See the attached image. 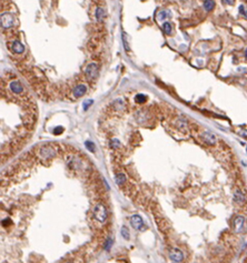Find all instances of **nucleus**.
<instances>
[{
	"label": "nucleus",
	"instance_id": "nucleus-1",
	"mask_svg": "<svg viewBox=\"0 0 247 263\" xmlns=\"http://www.w3.org/2000/svg\"><path fill=\"white\" fill-rule=\"evenodd\" d=\"M94 216L97 221H99L100 223H104L107 219V210L105 208V205L102 204H97L94 208Z\"/></svg>",
	"mask_w": 247,
	"mask_h": 263
},
{
	"label": "nucleus",
	"instance_id": "nucleus-2",
	"mask_svg": "<svg viewBox=\"0 0 247 263\" xmlns=\"http://www.w3.org/2000/svg\"><path fill=\"white\" fill-rule=\"evenodd\" d=\"M13 22H15V17H13L11 13L6 12L1 15V20H0V23H1V28L2 29H8V28H11L13 26Z\"/></svg>",
	"mask_w": 247,
	"mask_h": 263
},
{
	"label": "nucleus",
	"instance_id": "nucleus-3",
	"mask_svg": "<svg viewBox=\"0 0 247 263\" xmlns=\"http://www.w3.org/2000/svg\"><path fill=\"white\" fill-rule=\"evenodd\" d=\"M85 72H86V76H87L88 79L94 80V79H96V78L98 77L99 67L96 64H89L87 67H86Z\"/></svg>",
	"mask_w": 247,
	"mask_h": 263
},
{
	"label": "nucleus",
	"instance_id": "nucleus-4",
	"mask_svg": "<svg viewBox=\"0 0 247 263\" xmlns=\"http://www.w3.org/2000/svg\"><path fill=\"white\" fill-rule=\"evenodd\" d=\"M38 154L41 159H50V158H52L56 154V151L50 145H43V147L40 148Z\"/></svg>",
	"mask_w": 247,
	"mask_h": 263
},
{
	"label": "nucleus",
	"instance_id": "nucleus-5",
	"mask_svg": "<svg viewBox=\"0 0 247 263\" xmlns=\"http://www.w3.org/2000/svg\"><path fill=\"white\" fill-rule=\"evenodd\" d=\"M169 259L173 262H182L184 260V254L183 252L179 250V249H173L169 252Z\"/></svg>",
	"mask_w": 247,
	"mask_h": 263
},
{
	"label": "nucleus",
	"instance_id": "nucleus-6",
	"mask_svg": "<svg viewBox=\"0 0 247 263\" xmlns=\"http://www.w3.org/2000/svg\"><path fill=\"white\" fill-rule=\"evenodd\" d=\"M201 138H203V140H204L205 143L209 144V145H214V144H216V136L212 133V132L209 131H205L203 134H201Z\"/></svg>",
	"mask_w": 247,
	"mask_h": 263
},
{
	"label": "nucleus",
	"instance_id": "nucleus-7",
	"mask_svg": "<svg viewBox=\"0 0 247 263\" xmlns=\"http://www.w3.org/2000/svg\"><path fill=\"white\" fill-rule=\"evenodd\" d=\"M130 223H132L134 229L139 230V229H141V226H143V224H144V221H143L140 216L134 214V216L130 218Z\"/></svg>",
	"mask_w": 247,
	"mask_h": 263
},
{
	"label": "nucleus",
	"instance_id": "nucleus-8",
	"mask_svg": "<svg viewBox=\"0 0 247 263\" xmlns=\"http://www.w3.org/2000/svg\"><path fill=\"white\" fill-rule=\"evenodd\" d=\"M11 50L15 52V53H18V55H20L24 51H25V46L22 45L20 41H18V40H15L12 43H11Z\"/></svg>",
	"mask_w": 247,
	"mask_h": 263
},
{
	"label": "nucleus",
	"instance_id": "nucleus-9",
	"mask_svg": "<svg viewBox=\"0 0 247 263\" xmlns=\"http://www.w3.org/2000/svg\"><path fill=\"white\" fill-rule=\"evenodd\" d=\"M86 91H87V87L85 85H77L76 88L74 89L73 94H74V97L76 98H80L82 97L84 94H86Z\"/></svg>",
	"mask_w": 247,
	"mask_h": 263
},
{
	"label": "nucleus",
	"instance_id": "nucleus-10",
	"mask_svg": "<svg viewBox=\"0 0 247 263\" xmlns=\"http://www.w3.org/2000/svg\"><path fill=\"white\" fill-rule=\"evenodd\" d=\"M9 88H10V90L12 91L13 94H20V92H22V90H24L21 83H20L19 81H12V82H10Z\"/></svg>",
	"mask_w": 247,
	"mask_h": 263
},
{
	"label": "nucleus",
	"instance_id": "nucleus-11",
	"mask_svg": "<svg viewBox=\"0 0 247 263\" xmlns=\"http://www.w3.org/2000/svg\"><path fill=\"white\" fill-rule=\"evenodd\" d=\"M244 218L243 216H237L234 221V226H235V231L236 232H239L242 228H243V224H244Z\"/></svg>",
	"mask_w": 247,
	"mask_h": 263
},
{
	"label": "nucleus",
	"instance_id": "nucleus-12",
	"mask_svg": "<svg viewBox=\"0 0 247 263\" xmlns=\"http://www.w3.org/2000/svg\"><path fill=\"white\" fill-rule=\"evenodd\" d=\"M234 200H235V202H237L238 204H242V203H244V201H245V195L243 194V192L242 191L236 190L234 193Z\"/></svg>",
	"mask_w": 247,
	"mask_h": 263
},
{
	"label": "nucleus",
	"instance_id": "nucleus-13",
	"mask_svg": "<svg viewBox=\"0 0 247 263\" xmlns=\"http://www.w3.org/2000/svg\"><path fill=\"white\" fill-rule=\"evenodd\" d=\"M95 16H96V19L98 20V21H102V19L105 18V10L100 7L96 9V12H95Z\"/></svg>",
	"mask_w": 247,
	"mask_h": 263
},
{
	"label": "nucleus",
	"instance_id": "nucleus-14",
	"mask_svg": "<svg viewBox=\"0 0 247 263\" xmlns=\"http://www.w3.org/2000/svg\"><path fill=\"white\" fill-rule=\"evenodd\" d=\"M215 7V2L214 0H205L204 2V8L206 11H212Z\"/></svg>",
	"mask_w": 247,
	"mask_h": 263
},
{
	"label": "nucleus",
	"instance_id": "nucleus-15",
	"mask_svg": "<svg viewBox=\"0 0 247 263\" xmlns=\"http://www.w3.org/2000/svg\"><path fill=\"white\" fill-rule=\"evenodd\" d=\"M115 180H116V183H117L118 186H121V184H124V183L126 182V175L124 173H118L115 177Z\"/></svg>",
	"mask_w": 247,
	"mask_h": 263
},
{
	"label": "nucleus",
	"instance_id": "nucleus-16",
	"mask_svg": "<svg viewBox=\"0 0 247 263\" xmlns=\"http://www.w3.org/2000/svg\"><path fill=\"white\" fill-rule=\"evenodd\" d=\"M162 29H164V32L166 34H171V31H173V27L169 22H164V25H162Z\"/></svg>",
	"mask_w": 247,
	"mask_h": 263
},
{
	"label": "nucleus",
	"instance_id": "nucleus-17",
	"mask_svg": "<svg viewBox=\"0 0 247 263\" xmlns=\"http://www.w3.org/2000/svg\"><path fill=\"white\" fill-rule=\"evenodd\" d=\"M146 100H147V97L143 94H138L136 97H135V101H136L137 103H144V102H146Z\"/></svg>",
	"mask_w": 247,
	"mask_h": 263
},
{
	"label": "nucleus",
	"instance_id": "nucleus-18",
	"mask_svg": "<svg viewBox=\"0 0 247 263\" xmlns=\"http://www.w3.org/2000/svg\"><path fill=\"white\" fill-rule=\"evenodd\" d=\"M85 145H86V148L88 149L90 152H95V151H96V147H95L94 142H91V141H86Z\"/></svg>",
	"mask_w": 247,
	"mask_h": 263
},
{
	"label": "nucleus",
	"instance_id": "nucleus-19",
	"mask_svg": "<svg viewBox=\"0 0 247 263\" xmlns=\"http://www.w3.org/2000/svg\"><path fill=\"white\" fill-rule=\"evenodd\" d=\"M120 233H121V235H123V238L125 239V240H129V230L126 228V226H123L121 228V231H120Z\"/></svg>",
	"mask_w": 247,
	"mask_h": 263
},
{
	"label": "nucleus",
	"instance_id": "nucleus-20",
	"mask_svg": "<svg viewBox=\"0 0 247 263\" xmlns=\"http://www.w3.org/2000/svg\"><path fill=\"white\" fill-rule=\"evenodd\" d=\"M110 147L112 149H118L120 147V141L117 140V139H112L110 141Z\"/></svg>",
	"mask_w": 247,
	"mask_h": 263
},
{
	"label": "nucleus",
	"instance_id": "nucleus-21",
	"mask_svg": "<svg viewBox=\"0 0 247 263\" xmlns=\"http://www.w3.org/2000/svg\"><path fill=\"white\" fill-rule=\"evenodd\" d=\"M169 15H171V13L168 12L167 10H162V12L159 13V19H160V20H165L167 17H169Z\"/></svg>",
	"mask_w": 247,
	"mask_h": 263
},
{
	"label": "nucleus",
	"instance_id": "nucleus-22",
	"mask_svg": "<svg viewBox=\"0 0 247 263\" xmlns=\"http://www.w3.org/2000/svg\"><path fill=\"white\" fill-rule=\"evenodd\" d=\"M93 103H94V100H86V101L82 103V107H84L85 110H88V108H89Z\"/></svg>",
	"mask_w": 247,
	"mask_h": 263
},
{
	"label": "nucleus",
	"instance_id": "nucleus-23",
	"mask_svg": "<svg viewBox=\"0 0 247 263\" xmlns=\"http://www.w3.org/2000/svg\"><path fill=\"white\" fill-rule=\"evenodd\" d=\"M123 41H124V46H125V50L128 52V43H127V34L123 32Z\"/></svg>",
	"mask_w": 247,
	"mask_h": 263
},
{
	"label": "nucleus",
	"instance_id": "nucleus-24",
	"mask_svg": "<svg viewBox=\"0 0 247 263\" xmlns=\"http://www.w3.org/2000/svg\"><path fill=\"white\" fill-rule=\"evenodd\" d=\"M112 245V240H111L110 238L109 239H107V241H106V243H105V249H106V250H109V249H110V246Z\"/></svg>",
	"mask_w": 247,
	"mask_h": 263
},
{
	"label": "nucleus",
	"instance_id": "nucleus-25",
	"mask_svg": "<svg viewBox=\"0 0 247 263\" xmlns=\"http://www.w3.org/2000/svg\"><path fill=\"white\" fill-rule=\"evenodd\" d=\"M64 132V128L62 127H57L55 128V130H54V133L55 134H60V133H62Z\"/></svg>",
	"mask_w": 247,
	"mask_h": 263
},
{
	"label": "nucleus",
	"instance_id": "nucleus-26",
	"mask_svg": "<svg viewBox=\"0 0 247 263\" xmlns=\"http://www.w3.org/2000/svg\"><path fill=\"white\" fill-rule=\"evenodd\" d=\"M239 12L242 13V15H244V13H245V10H244V6H243V4H240V6H239Z\"/></svg>",
	"mask_w": 247,
	"mask_h": 263
},
{
	"label": "nucleus",
	"instance_id": "nucleus-27",
	"mask_svg": "<svg viewBox=\"0 0 247 263\" xmlns=\"http://www.w3.org/2000/svg\"><path fill=\"white\" fill-rule=\"evenodd\" d=\"M224 2H226L227 4H234V1L235 0H223Z\"/></svg>",
	"mask_w": 247,
	"mask_h": 263
},
{
	"label": "nucleus",
	"instance_id": "nucleus-28",
	"mask_svg": "<svg viewBox=\"0 0 247 263\" xmlns=\"http://www.w3.org/2000/svg\"><path fill=\"white\" fill-rule=\"evenodd\" d=\"M240 136L244 137V138H247V130H244V131L240 132Z\"/></svg>",
	"mask_w": 247,
	"mask_h": 263
},
{
	"label": "nucleus",
	"instance_id": "nucleus-29",
	"mask_svg": "<svg viewBox=\"0 0 247 263\" xmlns=\"http://www.w3.org/2000/svg\"><path fill=\"white\" fill-rule=\"evenodd\" d=\"M245 58H246V60H247V48H246V50H245Z\"/></svg>",
	"mask_w": 247,
	"mask_h": 263
},
{
	"label": "nucleus",
	"instance_id": "nucleus-30",
	"mask_svg": "<svg viewBox=\"0 0 247 263\" xmlns=\"http://www.w3.org/2000/svg\"><path fill=\"white\" fill-rule=\"evenodd\" d=\"M244 16H245V18H247V10L245 11V13H244Z\"/></svg>",
	"mask_w": 247,
	"mask_h": 263
}]
</instances>
